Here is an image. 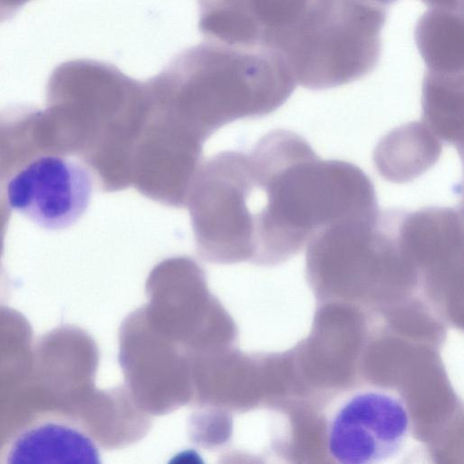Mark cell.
<instances>
[{
	"instance_id": "7",
	"label": "cell",
	"mask_w": 464,
	"mask_h": 464,
	"mask_svg": "<svg viewBox=\"0 0 464 464\" xmlns=\"http://www.w3.org/2000/svg\"><path fill=\"white\" fill-rule=\"evenodd\" d=\"M411 433L403 400L382 388H369L349 396L328 423L327 450L343 464L384 463L404 449Z\"/></svg>"
},
{
	"instance_id": "10",
	"label": "cell",
	"mask_w": 464,
	"mask_h": 464,
	"mask_svg": "<svg viewBox=\"0 0 464 464\" xmlns=\"http://www.w3.org/2000/svg\"><path fill=\"white\" fill-rule=\"evenodd\" d=\"M3 457L9 463H93L99 454L89 436L72 420L45 414L21 428Z\"/></svg>"
},
{
	"instance_id": "13",
	"label": "cell",
	"mask_w": 464,
	"mask_h": 464,
	"mask_svg": "<svg viewBox=\"0 0 464 464\" xmlns=\"http://www.w3.org/2000/svg\"><path fill=\"white\" fill-rule=\"evenodd\" d=\"M423 123L440 140L462 146L463 72L427 71L422 88Z\"/></svg>"
},
{
	"instance_id": "4",
	"label": "cell",
	"mask_w": 464,
	"mask_h": 464,
	"mask_svg": "<svg viewBox=\"0 0 464 464\" xmlns=\"http://www.w3.org/2000/svg\"><path fill=\"white\" fill-rule=\"evenodd\" d=\"M386 5L377 0H311L282 48L297 84L324 90L376 66Z\"/></svg>"
},
{
	"instance_id": "11",
	"label": "cell",
	"mask_w": 464,
	"mask_h": 464,
	"mask_svg": "<svg viewBox=\"0 0 464 464\" xmlns=\"http://www.w3.org/2000/svg\"><path fill=\"white\" fill-rule=\"evenodd\" d=\"M441 141L423 122H411L389 133L377 146L374 162L379 172L393 182L418 177L440 157Z\"/></svg>"
},
{
	"instance_id": "12",
	"label": "cell",
	"mask_w": 464,
	"mask_h": 464,
	"mask_svg": "<svg viewBox=\"0 0 464 464\" xmlns=\"http://www.w3.org/2000/svg\"><path fill=\"white\" fill-rule=\"evenodd\" d=\"M415 35L428 71L463 72V10L430 8Z\"/></svg>"
},
{
	"instance_id": "15",
	"label": "cell",
	"mask_w": 464,
	"mask_h": 464,
	"mask_svg": "<svg viewBox=\"0 0 464 464\" xmlns=\"http://www.w3.org/2000/svg\"><path fill=\"white\" fill-rule=\"evenodd\" d=\"M31 0H0V23L10 19Z\"/></svg>"
},
{
	"instance_id": "1",
	"label": "cell",
	"mask_w": 464,
	"mask_h": 464,
	"mask_svg": "<svg viewBox=\"0 0 464 464\" xmlns=\"http://www.w3.org/2000/svg\"><path fill=\"white\" fill-rule=\"evenodd\" d=\"M144 82L153 110L201 147L232 121L275 111L296 85L278 52L207 40L183 50Z\"/></svg>"
},
{
	"instance_id": "9",
	"label": "cell",
	"mask_w": 464,
	"mask_h": 464,
	"mask_svg": "<svg viewBox=\"0 0 464 464\" xmlns=\"http://www.w3.org/2000/svg\"><path fill=\"white\" fill-rule=\"evenodd\" d=\"M310 1L198 0V30L207 41L280 53Z\"/></svg>"
},
{
	"instance_id": "3",
	"label": "cell",
	"mask_w": 464,
	"mask_h": 464,
	"mask_svg": "<svg viewBox=\"0 0 464 464\" xmlns=\"http://www.w3.org/2000/svg\"><path fill=\"white\" fill-rule=\"evenodd\" d=\"M144 82L92 59L59 64L47 89L73 116V146L106 192L128 188L147 115Z\"/></svg>"
},
{
	"instance_id": "5",
	"label": "cell",
	"mask_w": 464,
	"mask_h": 464,
	"mask_svg": "<svg viewBox=\"0 0 464 464\" xmlns=\"http://www.w3.org/2000/svg\"><path fill=\"white\" fill-rule=\"evenodd\" d=\"M147 292V318L190 358L225 350L234 341L235 325L209 295L204 271L194 259L162 260L148 277Z\"/></svg>"
},
{
	"instance_id": "6",
	"label": "cell",
	"mask_w": 464,
	"mask_h": 464,
	"mask_svg": "<svg viewBox=\"0 0 464 464\" xmlns=\"http://www.w3.org/2000/svg\"><path fill=\"white\" fill-rule=\"evenodd\" d=\"M120 341L127 388L141 410L163 414L190 400L188 355L149 322L142 308L125 320Z\"/></svg>"
},
{
	"instance_id": "2",
	"label": "cell",
	"mask_w": 464,
	"mask_h": 464,
	"mask_svg": "<svg viewBox=\"0 0 464 464\" xmlns=\"http://www.w3.org/2000/svg\"><path fill=\"white\" fill-rule=\"evenodd\" d=\"M252 150L266 195L258 265L284 261L321 230L377 207L373 184L360 168L321 160L293 131L274 130Z\"/></svg>"
},
{
	"instance_id": "8",
	"label": "cell",
	"mask_w": 464,
	"mask_h": 464,
	"mask_svg": "<svg viewBox=\"0 0 464 464\" xmlns=\"http://www.w3.org/2000/svg\"><path fill=\"white\" fill-rule=\"evenodd\" d=\"M92 193L89 169L67 157L40 155L19 169L6 183L9 206L38 227L61 230L84 214Z\"/></svg>"
},
{
	"instance_id": "14",
	"label": "cell",
	"mask_w": 464,
	"mask_h": 464,
	"mask_svg": "<svg viewBox=\"0 0 464 464\" xmlns=\"http://www.w3.org/2000/svg\"><path fill=\"white\" fill-rule=\"evenodd\" d=\"M384 5H391L397 0H377ZM430 8H444L451 10H463V0H421Z\"/></svg>"
}]
</instances>
